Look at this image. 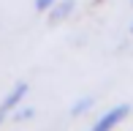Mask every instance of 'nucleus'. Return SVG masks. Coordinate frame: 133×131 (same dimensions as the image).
Segmentation results:
<instances>
[{"label": "nucleus", "mask_w": 133, "mask_h": 131, "mask_svg": "<svg viewBox=\"0 0 133 131\" xmlns=\"http://www.w3.org/2000/svg\"><path fill=\"white\" fill-rule=\"evenodd\" d=\"M128 115H130V104H119V106H114V109H109L106 115L92 126V131H114Z\"/></svg>", "instance_id": "obj_1"}, {"label": "nucleus", "mask_w": 133, "mask_h": 131, "mask_svg": "<svg viewBox=\"0 0 133 131\" xmlns=\"http://www.w3.org/2000/svg\"><path fill=\"white\" fill-rule=\"evenodd\" d=\"M27 90H30V85H27V82H16V85H14V90H11L8 96L3 98V104H0V112H5V115H8L11 109H16V106L22 104V98L27 96Z\"/></svg>", "instance_id": "obj_2"}, {"label": "nucleus", "mask_w": 133, "mask_h": 131, "mask_svg": "<svg viewBox=\"0 0 133 131\" xmlns=\"http://www.w3.org/2000/svg\"><path fill=\"white\" fill-rule=\"evenodd\" d=\"M74 5H76L74 0H57V3L49 8V22H52V25H57L63 16H68L71 11H74Z\"/></svg>", "instance_id": "obj_3"}, {"label": "nucleus", "mask_w": 133, "mask_h": 131, "mask_svg": "<svg viewBox=\"0 0 133 131\" xmlns=\"http://www.w3.org/2000/svg\"><path fill=\"white\" fill-rule=\"evenodd\" d=\"M92 104H95V98H92V96H84V98H79L74 106H71V115L79 117V115H84L87 109H92Z\"/></svg>", "instance_id": "obj_4"}, {"label": "nucleus", "mask_w": 133, "mask_h": 131, "mask_svg": "<svg viewBox=\"0 0 133 131\" xmlns=\"http://www.w3.org/2000/svg\"><path fill=\"white\" fill-rule=\"evenodd\" d=\"M35 109L33 106H19V112H16V120H27V117H33Z\"/></svg>", "instance_id": "obj_5"}, {"label": "nucleus", "mask_w": 133, "mask_h": 131, "mask_svg": "<svg viewBox=\"0 0 133 131\" xmlns=\"http://www.w3.org/2000/svg\"><path fill=\"white\" fill-rule=\"evenodd\" d=\"M54 3H57V0H35V8L38 11H49Z\"/></svg>", "instance_id": "obj_6"}, {"label": "nucleus", "mask_w": 133, "mask_h": 131, "mask_svg": "<svg viewBox=\"0 0 133 131\" xmlns=\"http://www.w3.org/2000/svg\"><path fill=\"white\" fill-rule=\"evenodd\" d=\"M3 117H5V112H0V123H3Z\"/></svg>", "instance_id": "obj_7"}, {"label": "nucleus", "mask_w": 133, "mask_h": 131, "mask_svg": "<svg viewBox=\"0 0 133 131\" xmlns=\"http://www.w3.org/2000/svg\"><path fill=\"white\" fill-rule=\"evenodd\" d=\"M130 33H133V27H130Z\"/></svg>", "instance_id": "obj_8"}]
</instances>
